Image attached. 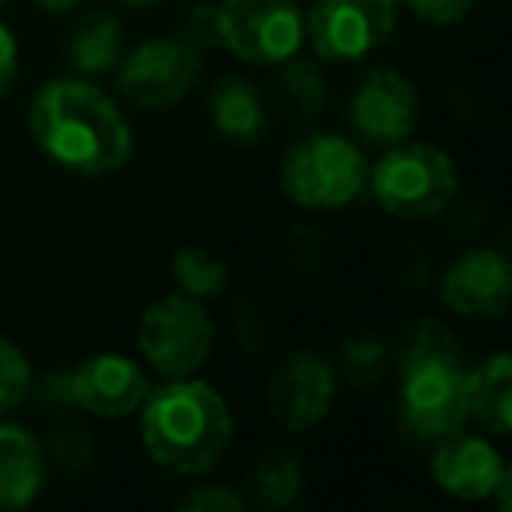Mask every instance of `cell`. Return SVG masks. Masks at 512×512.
<instances>
[{
	"instance_id": "obj_10",
	"label": "cell",
	"mask_w": 512,
	"mask_h": 512,
	"mask_svg": "<svg viewBox=\"0 0 512 512\" xmlns=\"http://www.w3.org/2000/svg\"><path fill=\"white\" fill-rule=\"evenodd\" d=\"M348 113L351 127L362 134V141L376 144V148H390L397 141H407L411 130L418 127L421 99L414 81L400 74L397 67H372L358 81Z\"/></svg>"
},
{
	"instance_id": "obj_2",
	"label": "cell",
	"mask_w": 512,
	"mask_h": 512,
	"mask_svg": "<svg viewBox=\"0 0 512 512\" xmlns=\"http://www.w3.org/2000/svg\"><path fill=\"white\" fill-rule=\"evenodd\" d=\"M137 411L148 456L179 477H200L218 467L235 432L225 397L193 376L169 379L162 390H148Z\"/></svg>"
},
{
	"instance_id": "obj_5",
	"label": "cell",
	"mask_w": 512,
	"mask_h": 512,
	"mask_svg": "<svg viewBox=\"0 0 512 512\" xmlns=\"http://www.w3.org/2000/svg\"><path fill=\"white\" fill-rule=\"evenodd\" d=\"M369 186L390 214L421 221L442 214L456 197V169L439 148L421 141H397L369 165Z\"/></svg>"
},
{
	"instance_id": "obj_13",
	"label": "cell",
	"mask_w": 512,
	"mask_h": 512,
	"mask_svg": "<svg viewBox=\"0 0 512 512\" xmlns=\"http://www.w3.org/2000/svg\"><path fill=\"white\" fill-rule=\"evenodd\" d=\"M512 295L509 260L495 249H470L442 278V302L467 320H495Z\"/></svg>"
},
{
	"instance_id": "obj_24",
	"label": "cell",
	"mask_w": 512,
	"mask_h": 512,
	"mask_svg": "<svg viewBox=\"0 0 512 512\" xmlns=\"http://www.w3.org/2000/svg\"><path fill=\"white\" fill-rule=\"evenodd\" d=\"M43 453H46V460L53 456V460L67 470H85L95 456V439L81 425H60L57 432L50 435V446H46Z\"/></svg>"
},
{
	"instance_id": "obj_21",
	"label": "cell",
	"mask_w": 512,
	"mask_h": 512,
	"mask_svg": "<svg viewBox=\"0 0 512 512\" xmlns=\"http://www.w3.org/2000/svg\"><path fill=\"white\" fill-rule=\"evenodd\" d=\"M253 498L267 509H288L302 495V467L292 453H271L253 470Z\"/></svg>"
},
{
	"instance_id": "obj_18",
	"label": "cell",
	"mask_w": 512,
	"mask_h": 512,
	"mask_svg": "<svg viewBox=\"0 0 512 512\" xmlns=\"http://www.w3.org/2000/svg\"><path fill=\"white\" fill-rule=\"evenodd\" d=\"M123 60V25L109 11H92L67 39V64L81 78L113 71Z\"/></svg>"
},
{
	"instance_id": "obj_4",
	"label": "cell",
	"mask_w": 512,
	"mask_h": 512,
	"mask_svg": "<svg viewBox=\"0 0 512 512\" xmlns=\"http://www.w3.org/2000/svg\"><path fill=\"white\" fill-rule=\"evenodd\" d=\"M281 190L309 211H337L369 190V158L341 134H309L288 148Z\"/></svg>"
},
{
	"instance_id": "obj_20",
	"label": "cell",
	"mask_w": 512,
	"mask_h": 512,
	"mask_svg": "<svg viewBox=\"0 0 512 512\" xmlns=\"http://www.w3.org/2000/svg\"><path fill=\"white\" fill-rule=\"evenodd\" d=\"M172 281L179 285V292L190 295L197 302L218 299L228 288V267L221 256L207 253V249L186 246L172 256Z\"/></svg>"
},
{
	"instance_id": "obj_30",
	"label": "cell",
	"mask_w": 512,
	"mask_h": 512,
	"mask_svg": "<svg viewBox=\"0 0 512 512\" xmlns=\"http://www.w3.org/2000/svg\"><path fill=\"white\" fill-rule=\"evenodd\" d=\"M36 4H39V8H46V11H57V15H60V11H71V8H78L81 0H36Z\"/></svg>"
},
{
	"instance_id": "obj_14",
	"label": "cell",
	"mask_w": 512,
	"mask_h": 512,
	"mask_svg": "<svg viewBox=\"0 0 512 512\" xmlns=\"http://www.w3.org/2000/svg\"><path fill=\"white\" fill-rule=\"evenodd\" d=\"M505 460L498 449L481 435H449L439 442L432 456V477L446 495L460 498V502H481L491 498L495 484L505 477Z\"/></svg>"
},
{
	"instance_id": "obj_26",
	"label": "cell",
	"mask_w": 512,
	"mask_h": 512,
	"mask_svg": "<svg viewBox=\"0 0 512 512\" xmlns=\"http://www.w3.org/2000/svg\"><path fill=\"white\" fill-rule=\"evenodd\" d=\"M32 390L43 400V407L50 411H67L74 407V393H71V369H50L43 376H32Z\"/></svg>"
},
{
	"instance_id": "obj_16",
	"label": "cell",
	"mask_w": 512,
	"mask_h": 512,
	"mask_svg": "<svg viewBox=\"0 0 512 512\" xmlns=\"http://www.w3.org/2000/svg\"><path fill=\"white\" fill-rule=\"evenodd\" d=\"M211 123L228 144H256L267 134L264 95L246 78H221L211 92Z\"/></svg>"
},
{
	"instance_id": "obj_7",
	"label": "cell",
	"mask_w": 512,
	"mask_h": 512,
	"mask_svg": "<svg viewBox=\"0 0 512 512\" xmlns=\"http://www.w3.org/2000/svg\"><path fill=\"white\" fill-rule=\"evenodd\" d=\"M218 43L246 64L274 67L299 53L306 18L295 0H221L214 4Z\"/></svg>"
},
{
	"instance_id": "obj_3",
	"label": "cell",
	"mask_w": 512,
	"mask_h": 512,
	"mask_svg": "<svg viewBox=\"0 0 512 512\" xmlns=\"http://www.w3.org/2000/svg\"><path fill=\"white\" fill-rule=\"evenodd\" d=\"M400 432L418 442H442L463 432L467 414V369L456 341L439 323H418L397 348Z\"/></svg>"
},
{
	"instance_id": "obj_15",
	"label": "cell",
	"mask_w": 512,
	"mask_h": 512,
	"mask_svg": "<svg viewBox=\"0 0 512 512\" xmlns=\"http://www.w3.org/2000/svg\"><path fill=\"white\" fill-rule=\"evenodd\" d=\"M46 481L43 442L22 425L0 421V509H25L36 502Z\"/></svg>"
},
{
	"instance_id": "obj_31",
	"label": "cell",
	"mask_w": 512,
	"mask_h": 512,
	"mask_svg": "<svg viewBox=\"0 0 512 512\" xmlns=\"http://www.w3.org/2000/svg\"><path fill=\"white\" fill-rule=\"evenodd\" d=\"M120 4H127V8H155L158 0H120Z\"/></svg>"
},
{
	"instance_id": "obj_17",
	"label": "cell",
	"mask_w": 512,
	"mask_h": 512,
	"mask_svg": "<svg viewBox=\"0 0 512 512\" xmlns=\"http://www.w3.org/2000/svg\"><path fill=\"white\" fill-rule=\"evenodd\" d=\"M467 414L491 435H505L512 428V358L505 351L467 372Z\"/></svg>"
},
{
	"instance_id": "obj_29",
	"label": "cell",
	"mask_w": 512,
	"mask_h": 512,
	"mask_svg": "<svg viewBox=\"0 0 512 512\" xmlns=\"http://www.w3.org/2000/svg\"><path fill=\"white\" fill-rule=\"evenodd\" d=\"M18 81V43L8 25H0V99L15 88Z\"/></svg>"
},
{
	"instance_id": "obj_1",
	"label": "cell",
	"mask_w": 512,
	"mask_h": 512,
	"mask_svg": "<svg viewBox=\"0 0 512 512\" xmlns=\"http://www.w3.org/2000/svg\"><path fill=\"white\" fill-rule=\"evenodd\" d=\"M29 127L39 148L74 176H109L134 148L120 106L85 78L50 81L32 102Z\"/></svg>"
},
{
	"instance_id": "obj_6",
	"label": "cell",
	"mask_w": 512,
	"mask_h": 512,
	"mask_svg": "<svg viewBox=\"0 0 512 512\" xmlns=\"http://www.w3.org/2000/svg\"><path fill=\"white\" fill-rule=\"evenodd\" d=\"M137 344L148 365L162 379H186L214 351V323L207 316L204 302L190 299V295H165L155 299L141 313V327H137Z\"/></svg>"
},
{
	"instance_id": "obj_12",
	"label": "cell",
	"mask_w": 512,
	"mask_h": 512,
	"mask_svg": "<svg viewBox=\"0 0 512 512\" xmlns=\"http://www.w3.org/2000/svg\"><path fill=\"white\" fill-rule=\"evenodd\" d=\"M148 372L127 355H92L71 369L74 407L95 418H127L144 404Z\"/></svg>"
},
{
	"instance_id": "obj_19",
	"label": "cell",
	"mask_w": 512,
	"mask_h": 512,
	"mask_svg": "<svg viewBox=\"0 0 512 512\" xmlns=\"http://www.w3.org/2000/svg\"><path fill=\"white\" fill-rule=\"evenodd\" d=\"M278 95H281V106L292 109L299 116V123H306L313 116H320L323 106H327V81H323L320 67L313 60H302L292 53L288 60H281Z\"/></svg>"
},
{
	"instance_id": "obj_11",
	"label": "cell",
	"mask_w": 512,
	"mask_h": 512,
	"mask_svg": "<svg viewBox=\"0 0 512 512\" xmlns=\"http://www.w3.org/2000/svg\"><path fill=\"white\" fill-rule=\"evenodd\" d=\"M337 397V369L330 358L316 355V351H299L281 369L274 372L271 386H267V404L278 425L292 428V432H306L316 421L327 418Z\"/></svg>"
},
{
	"instance_id": "obj_25",
	"label": "cell",
	"mask_w": 512,
	"mask_h": 512,
	"mask_svg": "<svg viewBox=\"0 0 512 512\" xmlns=\"http://www.w3.org/2000/svg\"><path fill=\"white\" fill-rule=\"evenodd\" d=\"M179 509L183 512H246L249 502L232 488H221V484H207V488H193L186 498H179Z\"/></svg>"
},
{
	"instance_id": "obj_23",
	"label": "cell",
	"mask_w": 512,
	"mask_h": 512,
	"mask_svg": "<svg viewBox=\"0 0 512 512\" xmlns=\"http://www.w3.org/2000/svg\"><path fill=\"white\" fill-rule=\"evenodd\" d=\"M32 393V365L15 341L0 337V414L15 411Z\"/></svg>"
},
{
	"instance_id": "obj_22",
	"label": "cell",
	"mask_w": 512,
	"mask_h": 512,
	"mask_svg": "<svg viewBox=\"0 0 512 512\" xmlns=\"http://www.w3.org/2000/svg\"><path fill=\"white\" fill-rule=\"evenodd\" d=\"M386 365H390V348L383 344V337L362 334V337H355V341L344 344L334 369L341 372L351 386L369 390V386H376L379 379L386 376Z\"/></svg>"
},
{
	"instance_id": "obj_32",
	"label": "cell",
	"mask_w": 512,
	"mask_h": 512,
	"mask_svg": "<svg viewBox=\"0 0 512 512\" xmlns=\"http://www.w3.org/2000/svg\"><path fill=\"white\" fill-rule=\"evenodd\" d=\"M0 4H4V0H0Z\"/></svg>"
},
{
	"instance_id": "obj_27",
	"label": "cell",
	"mask_w": 512,
	"mask_h": 512,
	"mask_svg": "<svg viewBox=\"0 0 512 512\" xmlns=\"http://www.w3.org/2000/svg\"><path fill=\"white\" fill-rule=\"evenodd\" d=\"M183 39L186 46L200 50V46L218 43V18H214V4H193L183 18Z\"/></svg>"
},
{
	"instance_id": "obj_9",
	"label": "cell",
	"mask_w": 512,
	"mask_h": 512,
	"mask_svg": "<svg viewBox=\"0 0 512 512\" xmlns=\"http://www.w3.org/2000/svg\"><path fill=\"white\" fill-rule=\"evenodd\" d=\"M120 92L148 113H162L186 99L200 81V53L183 39H151L120 60Z\"/></svg>"
},
{
	"instance_id": "obj_8",
	"label": "cell",
	"mask_w": 512,
	"mask_h": 512,
	"mask_svg": "<svg viewBox=\"0 0 512 512\" xmlns=\"http://www.w3.org/2000/svg\"><path fill=\"white\" fill-rule=\"evenodd\" d=\"M397 0H316L306 18V36L327 64H355L390 43Z\"/></svg>"
},
{
	"instance_id": "obj_28",
	"label": "cell",
	"mask_w": 512,
	"mask_h": 512,
	"mask_svg": "<svg viewBox=\"0 0 512 512\" xmlns=\"http://www.w3.org/2000/svg\"><path fill=\"white\" fill-rule=\"evenodd\" d=\"M407 8L432 25H453L477 8V0H407Z\"/></svg>"
}]
</instances>
